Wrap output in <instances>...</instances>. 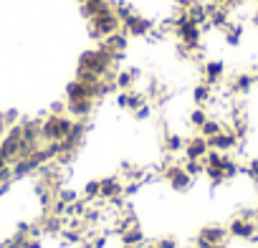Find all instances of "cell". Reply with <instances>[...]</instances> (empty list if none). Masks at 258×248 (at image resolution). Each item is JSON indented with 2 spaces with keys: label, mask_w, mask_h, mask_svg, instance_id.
Listing matches in <instances>:
<instances>
[{
  "label": "cell",
  "mask_w": 258,
  "mask_h": 248,
  "mask_svg": "<svg viewBox=\"0 0 258 248\" xmlns=\"http://www.w3.org/2000/svg\"><path fill=\"white\" fill-rule=\"evenodd\" d=\"M74 127L69 114H48L41 119V140L43 142H61Z\"/></svg>",
  "instance_id": "6da1fadb"
},
{
  "label": "cell",
  "mask_w": 258,
  "mask_h": 248,
  "mask_svg": "<svg viewBox=\"0 0 258 248\" xmlns=\"http://www.w3.org/2000/svg\"><path fill=\"white\" fill-rule=\"evenodd\" d=\"M86 26H89V36H91L94 41H104V38L114 36L116 31H121V21L116 18V13H114V11L89 18V21H86Z\"/></svg>",
  "instance_id": "7a4b0ae2"
},
{
  "label": "cell",
  "mask_w": 258,
  "mask_h": 248,
  "mask_svg": "<svg viewBox=\"0 0 258 248\" xmlns=\"http://www.w3.org/2000/svg\"><path fill=\"white\" fill-rule=\"evenodd\" d=\"M155 28V18L150 16H142L140 11L135 16H129L126 21H121V31L129 36V38H147Z\"/></svg>",
  "instance_id": "3957f363"
},
{
  "label": "cell",
  "mask_w": 258,
  "mask_h": 248,
  "mask_svg": "<svg viewBox=\"0 0 258 248\" xmlns=\"http://www.w3.org/2000/svg\"><path fill=\"white\" fill-rule=\"evenodd\" d=\"M228 228L225 225H205V228H200V233H198V238H195V245H200V248H213V245H223V243H228Z\"/></svg>",
  "instance_id": "277c9868"
},
{
  "label": "cell",
  "mask_w": 258,
  "mask_h": 248,
  "mask_svg": "<svg viewBox=\"0 0 258 248\" xmlns=\"http://www.w3.org/2000/svg\"><path fill=\"white\" fill-rule=\"evenodd\" d=\"M200 74H203V81L210 84V86H220L228 76H225V64L218 61V58H210V61H203L200 66Z\"/></svg>",
  "instance_id": "5b68a950"
},
{
  "label": "cell",
  "mask_w": 258,
  "mask_h": 248,
  "mask_svg": "<svg viewBox=\"0 0 258 248\" xmlns=\"http://www.w3.org/2000/svg\"><path fill=\"white\" fill-rule=\"evenodd\" d=\"M210 152V145L205 137L192 135L185 140V150H182V160H205V155Z\"/></svg>",
  "instance_id": "8992f818"
},
{
  "label": "cell",
  "mask_w": 258,
  "mask_h": 248,
  "mask_svg": "<svg viewBox=\"0 0 258 248\" xmlns=\"http://www.w3.org/2000/svg\"><path fill=\"white\" fill-rule=\"evenodd\" d=\"M213 94H215V86H210V84H205L203 79L192 86V104L195 106H208L210 101H213Z\"/></svg>",
  "instance_id": "52a82bcc"
},
{
  "label": "cell",
  "mask_w": 258,
  "mask_h": 248,
  "mask_svg": "<svg viewBox=\"0 0 258 248\" xmlns=\"http://www.w3.org/2000/svg\"><path fill=\"white\" fill-rule=\"evenodd\" d=\"M220 33H223V41L228 46H233V48L240 46V41H243V21H230Z\"/></svg>",
  "instance_id": "ba28073f"
},
{
  "label": "cell",
  "mask_w": 258,
  "mask_h": 248,
  "mask_svg": "<svg viewBox=\"0 0 258 248\" xmlns=\"http://www.w3.org/2000/svg\"><path fill=\"white\" fill-rule=\"evenodd\" d=\"M225 130V124L220 121V119H215V116H208V121L203 124V127L198 130V135L200 137H205V140H210V137H215L218 132H223Z\"/></svg>",
  "instance_id": "9c48e42d"
},
{
  "label": "cell",
  "mask_w": 258,
  "mask_h": 248,
  "mask_svg": "<svg viewBox=\"0 0 258 248\" xmlns=\"http://www.w3.org/2000/svg\"><path fill=\"white\" fill-rule=\"evenodd\" d=\"M208 116H210V114H208V109H205V106H192V109H190V114H187V121H190V127L198 132V130L203 127V124L208 121Z\"/></svg>",
  "instance_id": "30bf717a"
},
{
  "label": "cell",
  "mask_w": 258,
  "mask_h": 248,
  "mask_svg": "<svg viewBox=\"0 0 258 248\" xmlns=\"http://www.w3.org/2000/svg\"><path fill=\"white\" fill-rule=\"evenodd\" d=\"M192 3H195V0H172V6H175V8H182V11H187Z\"/></svg>",
  "instance_id": "8fae6325"
}]
</instances>
